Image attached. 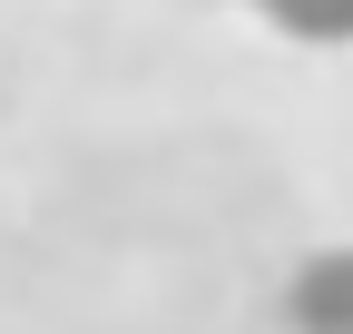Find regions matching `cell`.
<instances>
[{
  "label": "cell",
  "instance_id": "cell-1",
  "mask_svg": "<svg viewBox=\"0 0 353 334\" xmlns=\"http://www.w3.org/2000/svg\"><path fill=\"white\" fill-rule=\"evenodd\" d=\"M285 324L294 334H353V246H314L285 275Z\"/></svg>",
  "mask_w": 353,
  "mask_h": 334
},
{
  "label": "cell",
  "instance_id": "cell-2",
  "mask_svg": "<svg viewBox=\"0 0 353 334\" xmlns=\"http://www.w3.org/2000/svg\"><path fill=\"white\" fill-rule=\"evenodd\" d=\"M255 20L294 50H353V0H255Z\"/></svg>",
  "mask_w": 353,
  "mask_h": 334
}]
</instances>
